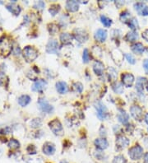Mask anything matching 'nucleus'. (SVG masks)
<instances>
[{
    "instance_id": "nucleus-20",
    "label": "nucleus",
    "mask_w": 148,
    "mask_h": 163,
    "mask_svg": "<svg viewBox=\"0 0 148 163\" xmlns=\"http://www.w3.org/2000/svg\"><path fill=\"white\" fill-rule=\"evenodd\" d=\"M131 48H132V50L136 54H141L144 51V46L142 43H135L131 46Z\"/></svg>"
},
{
    "instance_id": "nucleus-28",
    "label": "nucleus",
    "mask_w": 148,
    "mask_h": 163,
    "mask_svg": "<svg viewBox=\"0 0 148 163\" xmlns=\"http://www.w3.org/2000/svg\"><path fill=\"white\" fill-rule=\"evenodd\" d=\"M112 163H128L127 159L123 155H117L114 157Z\"/></svg>"
},
{
    "instance_id": "nucleus-13",
    "label": "nucleus",
    "mask_w": 148,
    "mask_h": 163,
    "mask_svg": "<svg viewBox=\"0 0 148 163\" xmlns=\"http://www.w3.org/2000/svg\"><path fill=\"white\" fill-rule=\"evenodd\" d=\"M75 38L76 40L79 41V42H85L88 38V36L87 32L83 30H81V29H77L75 30Z\"/></svg>"
},
{
    "instance_id": "nucleus-23",
    "label": "nucleus",
    "mask_w": 148,
    "mask_h": 163,
    "mask_svg": "<svg viewBox=\"0 0 148 163\" xmlns=\"http://www.w3.org/2000/svg\"><path fill=\"white\" fill-rule=\"evenodd\" d=\"M72 40H73V37H72V36L69 33L61 34L60 40L63 44H65V45L70 44V43L72 42Z\"/></svg>"
},
{
    "instance_id": "nucleus-48",
    "label": "nucleus",
    "mask_w": 148,
    "mask_h": 163,
    "mask_svg": "<svg viewBox=\"0 0 148 163\" xmlns=\"http://www.w3.org/2000/svg\"><path fill=\"white\" fill-rule=\"evenodd\" d=\"M146 89H147L148 91V81L146 82Z\"/></svg>"
},
{
    "instance_id": "nucleus-36",
    "label": "nucleus",
    "mask_w": 148,
    "mask_h": 163,
    "mask_svg": "<svg viewBox=\"0 0 148 163\" xmlns=\"http://www.w3.org/2000/svg\"><path fill=\"white\" fill-rule=\"evenodd\" d=\"M41 125V120L39 119H35L30 122V126L32 128H38Z\"/></svg>"
},
{
    "instance_id": "nucleus-34",
    "label": "nucleus",
    "mask_w": 148,
    "mask_h": 163,
    "mask_svg": "<svg viewBox=\"0 0 148 163\" xmlns=\"http://www.w3.org/2000/svg\"><path fill=\"white\" fill-rule=\"evenodd\" d=\"M128 25H129V27H131L133 30H137V29H138L139 27L138 22H137V20L136 18H133V19L128 22Z\"/></svg>"
},
{
    "instance_id": "nucleus-12",
    "label": "nucleus",
    "mask_w": 148,
    "mask_h": 163,
    "mask_svg": "<svg viewBox=\"0 0 148 163\" xmlns=\"http://www.w3.org/2000/svg\"><path fill=\"white\" fill-rule=\"evenodd\" d=\"M43 152L44 154H46L47 156H52V155H54L56 151V149H55V146L51 142H46V144H44L43 146Z\"/></svg>"
},
{
    "instance_id": "nucleus-47",
    "label": "nucleus",
    "mask_w": 148,
    "mask_h": 163,
    "mask_svg": "<svg viewBox=\"0 0 148 163\" xmlns=\"http://www.w3.org/2000/svg\"><path fill=\"white\" fill-rule=\"evenodd\" d=\"M60 163H69V162H68V161L66 160H63V161H61Z\"/></svg>"
},
{
    "instance_id": "nucleus-26",
    "label": "nucleus",
    "mask_w": 148,
    "mask_h": 163,
    "mask_svg": "<svg viewBox=\"0 0 148 163\" xmlns=\"http://www.w3.org/2000/svg\"><path fill=\"white\" fill-rule=\"evenodd\" d=\"M137 38H138V34L135 31H130L126 36V39H127L128 41H131V42L137 40Z\"/></svg>"
},
{
    "instance_id": "nucleus-6",
    "label": "nucleus",
    "mask_w": 148,
    "mask_h": 163,
    "mask_svg": "<svg viewBox=\"0 0 148 163\" xmlns=\"http://www.w3.org/2000/svg\"><path fill=\"white\" fill-rule=\"evenodd\" d=\"M130 113L135 120H142L143 117V113H142V108L139 106H133L130 108Z\"/></svg>"
},
{
    "instance_id": "nucleus-39",
    "label": "nucleus",
    "mask_w": 148,
    "mask_h": 163,
    "mask_svg": "<svg viewBox=\"0 0 148 163\" xmlns=\"http://www.w3.org/2000/svg\"><path fill=\"white\" fill-rule=\"evenodd\" d=\"M34 8H36L37 9H39V10H41L45 8V3L42 2V1H38L36 3H35V5H34Z\"/></svg>"
},
{
    "instance_id": "nucleus-15",
    "label": "nucleus",
    "mask_w": 148,
    "mask_h": 163,
    "mask_svg": "<svg viewBox=\"0 0 148 163\" xmlns=\"http://www.w3.org/2000/svg\"><path fill=\"white\" fill-rule=\"evenodd\" d=\"M95 146L96 148L100 149V150H105L108 148L109 146V142L105 139H97L95 140Z\"/></svg>"
},
{
    "instance_id": "nucleus-10",
    "label": "nucleus",
    "mask_w": 148,
    "mask_h": 163,
    "mask_svg": "<svg viewBox=\"0 0 148 163\" xmlns=\"http://www.w3.org/2000/svg\"><path fill=\"white\" fill-rule=\"evenodd\" d=\"M122 82L127 88L132 87V85L134 82V76L131 73H128V72L124 73L122 75Z\"/></svg>"
},
{
    "instance_id": "nucleus-46",
    "label": "nucleus",
    "mask_w": 148,
    "mask_h": 163,
    "mask_svg": "<svg viewBox=\"0 0 148 163\" xmlns=\"http://www.w3.org/2000/svg\"><path fill=\"white\" fill-rule=\"evenodd\" d=\"M145 121H146V123L148 124V113L146 115V116H145Z\"/></svg>"
},
{
    "instance_id": "nucleus-33",
    "label": "nucleus",
    "mask_w": 148,
    "mask_h": 163,
    "mask_svg": "<svg viewBox=\"0 0 148 163\" xmlns=\"http://www.w3.org/2000/svg\"><path fill=\"white\" fill-rule=\"evenodd\" d=\"M73 91H75L76 92L81 93L82 90H83V86H82L81 82H75V83L73 85Z\"/></svg>"
},
{
    "instance_id": "nucleus-1",
    "label": "nucleus",
    "mask_w": 148,
    "mask_h": 163,
    "mask_svg": "<svg viewBox=\"0 0 148 163\" xmlns=\"http://www.w3.org/2000/svg\"><path fill=\"white\" fill-rule=\"evenodd\" d=\"M12 51V43L8 37L3 36L0 38V54L6 57Z\"/></svg>"
},
{
    "instance_id": "nucleus-37",
    "label": "nucleus",
    "mask_w": 148,
    "mask_h": 163,
    "mask_svg": "<svg viewBox=\"0 0 148 163\" xmlns=\"http://www.w3.org/2000/svg\"><path fill=\"white\" fill-rule=\"evenodd\" d=\"M8 82V78L3 72H0V85H5Z\"/></svg>"
},
{
    "instance_id": "nucleus-21",
    "label": "nucleus",
    "mask_w": 148,
    "mask_h": 163,
    "mask_svg": "<svg viewBox=\"0 0 148 163\" xmlns=\"http://www.w3.org/2000/svg\"><path fill=\"white\" fill-rule=\"evenodd\" d=\"M147 80L146 78H138V80L137 81V84H136V89L137 91H138L139 93H142L143 92V86L145 83H146Z\"/></svg>"
},
{
    "instance_id": "nucleus-7",
    "label": "nucleus",
    "mask_w": 148,
    "mask_h": 163,
    "mask_svg": "<svg viewBox=\"0 0 148 163\" xmlns=\"http://www.w3.org/2000/svg\"><path fill=\"white\" fill-rule=\"evenodd\" d=\"M58 43L56 40H50L46 45V51L49 54H57L58 51Z\"/></svg>"
},
{
    "instance_id": "nucleus-17",
    "label": "nucleus",
    "mask_w": 148,
    "mask_h": 163,
    "mask_svg": "<svg viewBox=\"0 0 148 163\" xmlns=\"http://www.w3.org/2000/svg\"><path fill=\"white\" fill-rule=\"evenodd\" d=\"M112 59H114L115 63H118V64H120V63L122 62V59H123V54H121V52L119 50H118L117 49L114 50L112 51Z\"/></svg>"
},
{
    "instance_id": "nucleus-27",
    "label": "nucleus",
    "mask_w": 148,
    "mask_h": 163,
    "mask_svg": "<svg viewBox=\"0 0 148 163\" xmlns=\"http://www.w3.org/2000/svg\"><path fill=\"white\" fill-rule=\"evenodd\" d=\"M112 87H113V90L115 91V92H117V93L118 94L123 93V91H124V87H123V85L121 84L120 82H115L114 84L112 85Z\"/></svg>"
},
{
    "instance_id": "nucleus-43",
    "label": "nucleus",
    "mask_w": 148,
    "mask_h": 163,
    "mask_svg": "<svg viewBox=\"0 0 148 163\" xmlns=\"http://www.w3.org/2000/svg\"><path fill=\"white\" fill-rule=\"evenodd\" d=\"M143 67H144V69H145L146 72L148 73V59H145L143 62Z\"/></svg>"
},
{
    "instance_id": "nucleus-30",
    "label": "nucleus",
    "mask_w": 148,
    "mask_h": 163,
    "mask_svg": "<svg viewBox=\"0 0 148 163\" xmlns=\"http://www.w3.org/2000/svg\"><path fill=\"white\" fill-rule=\"evenodd\" d=\"M8 147L11 149H17L20 146V143L16 139H11L9 142H8Z\"/></svg>"
},
{
    "instance_id": "nucleus-22",
    "label": "nucleus",
    "mask_w": 148,
    "mask_h": 163,
    "mask_svg": "<svg viewBox=\"0 0 148 163\" xmlns=\"http://www.w3.org/2000/svg\"><path fill=\"white\" fill-rule=\"evenodd\" d=\"M118 120L120 121L122 124H125L128 122V118L129 117H128V115L124 110H120L118 113Z\"/></svg>"
},
{
    "instance_id": "nucleus-41",
    "label": "nucleus",
    "mask_w": 148,
    "mask_h": 163,
    "mask_svg": "<svg viewBox=\"0 0 148 163\" xmlns=\"http://www.w3.org/2000/svg\"><path fill=\"white\" fill-rule=\"evenodd\" d=\"M143 7H144L143 3H137V4H135V8H136V10H137V11H140V9L143 8Z\"/></svg>"
},
{
    "instance_id": "nucleus-19",
    "label": "nucleus",
    "mask_w": 148,
    "mask_h": 163,
    "mask_svg": "<svg viewBox=\"0 0 148 163\" xmlns=\"http://www.w3.org/2000/svg\"><path fill=\"white\" fill-rule=\"evenodd\" d=\"M56 89H57L58 92L60 94L66 93L68 90V85L64 82H58L56 83Z\"/></svg>"
},
{
    "instance_id": "nucleus-35",
    "label": "nucleus",
    "mask_w": 148,
    "mask_h": 163,
    "mask_svg": "<svg viewBox=\"0 0 148 163\" xmlns=\"http://www.w3.org/2000/svg\"><path fill=\"white\" fill-rule=\"evenodd\" d=\"M82 58H83V62L84 63H88L89 60H90V54H89V51H88L87 49H85L84 50Z\"/></svg>"
},
{
    "instance_id": "nucleus-29",
    "label": "nucleus",
    "mask_w": 148,
    "mask_h": 163,
    "mask_svg": "<svg viewBox=\"0 0 148 163\" xmlns=\"http://www.w3.org/2000/svg\"><path fill=\"white\" fill-rule=\"evenodd\" d=\"M100 20H101V22L103 23V25L106 27H109L112 24L111 19H109V18H107L105 16L102 15L100 17Z\"/></svg>"
},
{
    "instance_id": "nucleus-44",
    "label": "nucleus",
    "mask_w": 148,
    "mask_h": 163,
    "mask_svg": "<svg viewBox=\"0 0 148 163\" xmlns=\"http://www.w3.org/2000/svg\"><path fill=\"white\" fill-rule=\"evenodd\" d=\"M142 38L145 39L148 42V29L146 30L145 31H143V33H142Z\"/></svg>"
},
{
    "instance_id": "nucleus-11",
    "label": "nucleus",
    "mask_w": 148,
    "mask_h": 163,
    "mask_svg": "<svg viewBox=\"0 0 148 163\" xmlns=\"http://www.w3.org/2000/svg\"><path fill=\"white\" fill-rule=\"evenodd\" d=\"M46 87H47L46 81H45L44 79H39L34 83L31 89L33 91H41L45 90Z\"/></svg>"
},
{
    "instance_id": "nucleus-40",
    "label": "nucleus",
    "mask_w": 148,
    "mask_h": 163,
    "mask_svg": "<svg viewBox=\"0 0 148 163\" xmlns=\"http://www.w3.org/2000/svg\"><path fill=\"white\" fill-rule=\"evenodd\" d=\"M52 27V28H49V31H50V33L52 35H55L58 32V27L57 25L55 24H51L50 25Z\"/></svg>"
},
{
    "instance_id": "nucleus-8",
    "label": "nucleus",
    "mask_w": 148,
    "mask_h": 163,
    "mask_svg": "<svg viewBox=\"0 0 148 163\" xmlns=\"http://www.w3.org/2000/svg\"><path fill=\"white\" fill-rule=\"evenodd\" d=\"M129 144V140L124 135H118L116 138V148L118 150L124 149Z\"/></svg>"
},
{
    "instance_id": "nucleus-25",
    "label": "nucleus",
    "mask_w": 148,
    "mask_h": 163,
    "mask_svg": "<svg viewBox=\"0 0 148 163\" xmlns=\"http://www.w3.org/2000/svg\"><path fill=\"white\" fill-rule=\"evenodd\" d=\"M30 97L27 95H23L21 97H19L18 99V103L19 105L21 106H27L28 104L30 103Z\"/></svg>"
},
{
    "instance_id": "nucleus-16",
    "label": "nucleus",
    "mask_w": 148,
    "mask_h": 163,
    "mask_svg": "<svg viewBox=\"0 0 148 163\" xmlns=\"http://www.w3.org/2000/svg\"><path fill=\"white\" fill-rule=\"evenodd\" d=\"M107 37V31L104 29H99L95 34V38L99 42H104Z\"/></svg>"
},
{
    "instance_id": "nucleus-9",
    "label": "nucleus",
    "mask_w": 148,
    "mask_h": 163,
    "mask_svg": "<svg viewBox=\"0 0 148 163\" xmlns=\"http://www.w3.org/2000/svg\"><path fill=\"white\" fill-rule=\"evenodd\" d=\"M38 103H39L40 110H41L42 111L46 112V113H51V112L53 111V110H54L53 106H52L46 99H39Z\"/></svg>"
},
{
    "instance_id": "nucleus-18",
    "label": "nucleus",
    "mask_w": 148,
    "mask_h": 163,
    "mask_svg": "<svg viewBox=\"0 0 148 163\" xmlns=\"http://www.w3.org/2000/svg\"><path fill=\"white\" fill-rule=\"evenodd\" d=\"M66 8L69 12H77L79 8L78 3L77 1H68L66 3Z\"/></svg>"
},
{
    "instance_id": "nucleus-31",
    "label": "nucleus",
    "mask_w": 148,
    "mask_h": 163,
    "mask_svg": "<svg viewBox=\"0 0 148 163\" xmlns=\"http://www.w3.org/2000/svg\"><path fill=\"white\" fill-rule=\"evenodd\" d=\"M130 17H131V14L128 12H122L120 15V20L123 22H128V21H131L130 20Z\"/></svg>"
},
{
    "instance_id": "nucleus-5",
    "label": "nucleus",
    "mask_w": 148,
    "mask_h": 163,
    "mask_svg": "<svg viewBox=\"0 0 148 163\" xmlns=\"http://www.w3.org/2000/svg\"><path fill=\"white\" fill-rule=\"evenodd\" d=\"M96 109L97 110V116L99 117V119H100L101 120H105L107 115H108V110H107L105 106L102 102L98 101L96 104Z\"/></svg>"
},
{
    "instance_id": "nucleus-4",
    "label": "nucleus",
    "mask_w": 148,
    "mask_h": 163,
    "mask_svg": "<svg viewBox=\"0 0 148 163\" xmlns=\"http://www.w3.org/2000/svg\"><path fill=\"white\" fill-rule=\"evenodd\" d=\"M49 129H51L52 132L55 133V135L62 136L64 134V128L62 126L60 121L57 120V119H55L54 120H52L51 122H49Z\"/></svg>"
},
{
    "instance_id": "nucleus-3",
    "label": "nucleus",
    "mask_w": 148,
    "mask_h": 163,
    "mask_svg": "<svg viewBox=\"0 0 148 163\" xmlns=\"http://www.w3.org/2000/svg\"><path fill=\"white\" fill-rule=\"evenodd\" d=\"M23 57L27 62H32L38 56V51L31 46H27L23 50Z\"/></svg>"
},
{
    "instance_id": "nucleus-24",
    "label": "nucleus",
    "mask_w": 148,
    "mask_h": 163,
    "mask_svg": "<svg viewBox=\"0 0 148 163\" xmlns=\"http://www.w3.org/2000/svg\"><path fill=\"white\" fill-rule=\"evenodd\" d=\"M7 8H8V10H9L12 13L15 14V15H18L20 12H21L20 7L17 6L15 4H12V3L8 4V5H7Z\"/></svg>"
},
{
    "instance_id": "nucleus-14",
    "label": "nucleus",
    "mask_w": 148,
    "mask_h": 163,
    "mask_svg": "<svg viewBox=\"0 0 148 163\" xmlns=\"http://www.w3.org/2000/svg\"><path fill=\"white\" fill-rule=\"evenodd\" d=\"M93 70L96 75H102L104 73V70H105L104 63L102 62H100V61L96 60L93 64Z\"/></svg>"
},
{
    "instance_id": "nucleus-2",
    "label": "nucleus",
    "mask_w": 148,
    "mask_h": 163,
    "mask_svg": "<svg viewBox=\"0 0 148 163\" xmlns=\"http://www.w3.org/2000/svg\"><path fill=\"white\" fill-rule=\"evenodd\" d=\"M128 157L133 161H137L141 159L143 157V148L139 145L133 146L128 150Z\"/></svg>"
},
{
    "instance_id": "nucleus-38",
    "label": "nucleus",
    "mask_w": 148,
    "mask_h": 163,
    "mask_svg": "<svg viewBox=\"0 0 148 163\" xmlns=\"http://www.w3.org/2000/svg\"><path fill=\"white\" fill-rule=\"evenodd\" d=\"M125 57H126V59H127L128 62L129 63H131V64H134L135 62H136L135 59H134V57H133L132 54H125Z\"/></svg>"
},
{
    "instance_id": "nucleus-32",
    "label": "nucleus",
    "mask_w": 148,
    "mask_h": 163,
    "mask_svg": "<svg viewBox=\"0 0 148 163\" xmlns=\"http://www.w3.org/2000/svg\"><path fill=\"white\" fill-rule=\"evenodd\" d=\"M59 10H60V6L59 5H58V4H53L51 7H50V8H49V12L51 13L52 15L55 16L57 14L58 12H59Z\"/></svg>"
},
{
    "instance_id": "nucleus-45",
    "label": "nucleus",
    "mask_w": 148,
    "mask_h": 163,
    "mask_svg": "<svg viewBox=\"0 0 148 163\" xmlns=\"http://www.w3.org/2000/svg\"><path fill=\"white\" fill-rule=\"evenodd\" d=\"M143 163H148V152H146L143 156Z\"/></svg>"
},
{
    "instance_id": "nucleus-42",
    "label": "nucleus",
    "mask_w": 148,
    "mask_h": 163,
    "mask_svg": "<svg viewBox=\"0 0 148 163\" xmlns=\"http://www.w3.org/2000/svg\"><path fill=\"white\" fill-rule=\"evenodd\" d=\"M142 15H144V16H147L148 15V7L147 6H145L142 9Z\"/></svg>"
}]
</instances>
